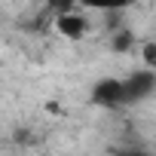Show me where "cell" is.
<instances>
[{
	"mask_svg": "<svg viewBox=\"0 0 156 156\" xmlns=\"http://www.w3.org/2000/svg\"><path fill=\"white\" fill-rule=\"evenodd\" d=\"M135 46H138V37H135V31H132V28L119 25V28H113V31H110V49H113V52L126 55V52H132Z\"/></svg>",
	"mask_w": 156,
	"mask_h": 156,
	"instance_id": "obj_4",
	"label": "cell"
},
{
	"mask_svg": "<svg viewBox=\"0 0 156 156\" xmlns=\"http://www.w3.org/2000/svg\"><path fill=\"white\" fill-rule=\"evenodd\" d=\"M116 156H150L147 150H119Z\"/></svg>",
	"mask_w": 156,
	"mask_h": 156,
	"instance_id": "obj_8",
	"label": "cell"
},
{
	"mask_svg": "<svg viewBox=\"0 0 156 156\" xmlns=\"http://www.w3.org/2000/svg\"><path fill=\"white\" fill-rule=\"evenodd\" d=\"M92 101L98 107H122V80L104 76L92 86Z\"/></svg>",
	"mask_w": 156,
	"mask_h": 156,
	"instance_id": "obj_3",
	"label": "cell"
},
{
	"mask_svg": "<svg viewBox=\"0 0 156 156\" xmlns=\"http://www.w3.org/2000/svg\"><path fill=\"white\" fill-rule=\"evenodd\" d=\"M76 6H80V0H46V16L55 19V16H61L67 9H76Z\"/></svg>",
	"mask_w": 156,
	"mask_h": 156,
	"instance_id": "obj_7",
	"label": "cell"
},
{
	"mask_svg": "<svg viewBox=\"0 0 156 156\" xmlns=\"http://www.w3.org/2000/svg\"><path fill=\"white\" fill-rule=\"evenodd\" d=\"M153 92H156V70L138 67L129 76H122V104H138Z\"/></svg>",
	"mask_w": 156,
	"mask_h": 156,
	"instance_id": "obj_2",
	"label": "cell"
},
{
	"mask_svg": "<svg viewBox=\"0 0 156 156\" xmlns=\"http://www.w3.org/2000/svg\"><path fill=\"white\" fill-rule=\"evenodd\" d=\"M135 49H138V55H141V67L156 70V40H141Z\"/></svg>",
	"mask_w": 156,
	"mask_h": 156,
	"instance_id": "obj_6",
	"label": "cell"
},
{
	"mask_svg": "<svg viewBox=\"0 0 156 156\" xmlns=\"http://www.w3.org/2000/svg\"><path fill=\"white\" fill-rule=\"evenodd\" d=\"M89 12L83 9V6H76V9H67V12H61V16H55L52 19V31L61 37V40H67V43H80L86 34H89Z\"/></svg>",
	"mask_w": 156,
	"mask_h": 156,
	"instance_id": "obj_1",
	"label": "cell"
},
{
	"mask_svg": "<svg viewBox=\"0 0 156 156\" xmlns=\"http://www.w3.org/2000/svg\"><path fill=\"white\" fill-rule=\"evenodd\" d=\"M80 6L86 12H126L135 0H80Z\"/></svg>",
	"mask_w": 156,
	"mask_h": 156,
	"instance_id": "obj_5",
	"label": "cell"
}]
</instances>
